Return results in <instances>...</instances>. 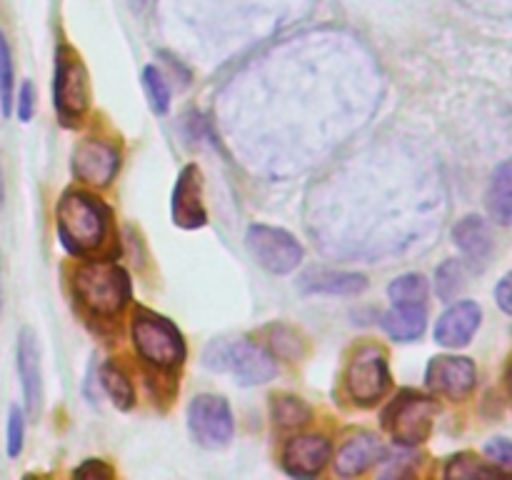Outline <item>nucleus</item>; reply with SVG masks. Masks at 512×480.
<instances>
[{"label":"nucleus","mask_w":512,"mask_h":480,"mask_svg":"<svg viewBox=\"0 0 512 480\" xmlns=\"http://www.w3.org/2000/svg\"><path fill=\"white\" fill-rule=\"evenodd\" d=\"M110 208L95 195L68 190L58 203V238L70 255H90L105 243Z\"/></svg>","instance_id":"nucleus-1"},{"label":"nucleus","mask_w":512,"mask_h":480,"mask_svg":"<svg viewBox=\"0 0 512 480\" xmlns=\"http://www.w3.org/2000/svg\"><path fill=\"white\" fill-rule=\"evenodd\" d=\"M75 298L90 315L113 318L128 305L130 278L120 265L105 260H90L73 275Z\"/></svg>","instance_id":"nucleus-2"},{"label":"nucleus","mask_w":512,"mask_h":480,"mask_svg":"<svg viewBox=\"0 0 512 480\" xmlns=\"http://www.w3.org/2000/svg\"><path fill=\"white\" fill-rule=\"evenodd\" d=\"M203 363L218 373H230L240 385H263L275 378V358L245 338H220L205 348Z\"/></svg>","instance_id":"nucleus-3"},{"label":"nucleus","mask_w":512,"mask_h":480,"mask_svg":"<svg viewBox=\"0 0 512 480\" xmlns=\"http://www.w3.org/2000/svg\"><path fill=\"white\" fill-rule=\"evenodd\" d=\"M133 345L145 363L158 370H173L185 360V343L180 330L163 315L138 308L133 315Z\"/></svg>","instance_id":"nucleus-4"},{"label":"nucleus","mask_w":512,"mask_h":480,"mask_svg":"<svg viewBox=\"0 0 512 480\" xmlns=\"http://www.w3.org/2000/svg\"><path fill=\"white\" fill-rule=\"evenodd\" d=\"M53 103L63 125H78L88 113L90 105V80L83 60L68 45H60L55 53V83Z\"/></svg>","instance_id":"nucleus-5"},{"label":"nucleus","mask_w":512,"mask_h":480,"mask_svg":"<svg viewBox=\"0 0 512 480\" xmlns=\"http://www.w3.org/2000/svg\"><path fill=\"white\" fill-rule=\"evenodd\" d=\"M438 405L428 395L403 390L383 413V428L400 445H420L430 438Z\"/></svg>","instance_id":"nucleus-6"},{"label":"nucleus","mask_w":512,"mask_h":480,"mask_svg":"<svg viewBox=\"0 0 512 480\" xmlns=\"http://www.w3.org/2000/svg\"><path fill=\"white\" fill-rule=\"evenodd\" d=\"M390 370L388 358L375 345H365L350 360L345 370V390L358 405H373L388 393Z\"/></svg>","instance_id":"nucleus-7"},{"label":"nucleus","mask_w":512,"mask_h":480,"mask_svg":"<svg viewBox=\"0 0 512 480\" xmlns=\"http://www.w3.org/2000/svg\"><path fill=\"white\" fill-rule=\"evenodd\" d=\"M245 243L258 265L275 275L293 273L303 260V245L288 230L273 228V225H250Z\"/></svg>","instance_id":"nucleus-8"},{"label":"nucleus","mask_w":512,"mask_h":480,"mask_svg":"<svg viewBox=\"0 0 512 480\" xmlns=\"http://www.w3.org/2000/svg\"><path fill=\"white\" fill-rule=\"evenodd\" d=\"M188 425L193 438L203 448H225L233 438V413L220 395H198L188 405Z\"/></svg>","instance_id":"nucleus-9"},{"label":"nucleus","mask_w":512,"mask_h":480,"mask_svg":"<svg viewBox=\"0 0 512 480\" xmlns=\"http://www.w3.org/2000/svg\"><path fill=\"white\" fill-rule=\"evenodd\" d=\"M118 165V150L105 140L95 138L80 140L73 150V160H70V170L75 178L85 185H95V188L110 185V180L118 173Z\"/></svg>","instance_id":"nucleus-10"},{"label":"nucleus","mask_w":512,"mask_h":480,"mask_svg":"<svg viewBox=\"0 0 512 480\" xmlns=\"http://www.w3.org/2000/svg\"><path fill=\"white\" fill-rule=\"evenodd\" d=\"M428 388L435 390L438 395H445L450 400L468 398L478 383V370L470 358H460V355H438L430 360L428 373Z\"/></svg>","instance_id":"nucleus-11"},{"label":"nucleus","mask_w":512,"mask_h":480,"mask_svg":"<svg viewBox=\"0 0 512 480\" xmlns=\"http://www.w3.org/2000/svg\"><path fill=\"white\" fill-rule=\"evenodd\" d=\"M173 223L185 230L203 228L208 213L203 205V175L198 165H185L173 188Z\"/></svg>","instance_id":"nucleus-12"},{"label":"nucleus","mask_w":512,"mask_h":480,"mask_svg":"<svg viewBox=\"0 0 512 480\" xmlns=\"http://www.w3.org/2000/svg\"><path fill=\"white\" fill-rule=\"evenodd\" d=\"M330 448L323 435H295L283 448V468L293 478H315L328 465Z\"/></svg>","instance_id":"nucleus-13"},{"label":"nucleus","mask_w":512,"mask_h":480,"mask_svg":"<svg viewBox=\"0 0 512 480\" xmlns=\"http://www.w3.org/2000/svg\"><path fill=\"white\" fill-rule=\"evenodd\" d=\"M480 318H483V313H480L478 303L460 300L440 315L438 325H435V340L445 348H463L478 333Z\"/></svg>","instance_id":"nucleus-14"},{"label":"nucleus","mask_w":512,"mask_h":480,"mask_svg":"<svg viewBox=\"0 0 512 480\" xmlns=\"http://www.w3.org/2000/svg\"><path fill=\"white\" fill-rule=\"evenodd\" d=\"M383 455V443H380L373 433H355L353 438L345 440V443L340 445L338 453H335V473H338L340 478H355V475H363L365 470L373 468L375 463H380Z\"/></svg>","instance_id":"nucleus-15"},{"label":"nucleus","mask_w":512,"mask_h":480,"mask_svg":"<svg viewBox=\"0 0 512 480\" xmlns=\"http://www.w3.org/2000/svg\"><path fill=\"white\" fill-rule=\"evenodd\" d=\"M18 375L23 383L25 405L28 413H38L43 400V380H40V350L38 340L30 330H23L18 340Z\"/></svg>","instance_id":"nucleus-16"},{"label":"nucleus","mask_w":512,"mask_h":480,"mask_svg":"<svg viewBox=\"0 0 512 480\" xmlns=\"http://www.w3.org/2000/svg\"><path fill=\"white\" fill-rule=\"evenodd\" d=\"M453 240L460 248V253L468 258L470 265L483 268L493 255V235H490L488 223L478 215H468L460 220L453 230Z\"/></svg>","instance_id":"nucleus-17"},{"label":"nucleus","mask_w":512,"mask_h":480,"mask_svg":"<svg viewBox=\"0 0 512 480\" xmlns=\"http://www.w3.org/2000/svg\"><path fill=\"white\" fill-rule=\"evenodd\" d=\"M303 293L320 295H355L368 288V278L360 273H345V270H313L300 278Z\"/></svg>","instance_id":"nucleus-18"},{"label":"nucleus","mask_w":512,"mask_h":480,"mask_svg":"<svg viewBox=\"0 0 512 480\" xmlns=\"http://www.w3.org/2000/svg\"><path fill=\"white\" fill-rule=\"evenodd\" d=\"M428 325V305L393 303V310L383 315V328L398 343H410L425 333Z\"/></svg>","instance_id":"nucleus-19"},{"label":"nucleus","mask_w":512,"mask_h":480,"mask_svg":"<svg viewBox=\"0 0 512 480\" xmlns=\"http://www.w3.org/2000/svg\"><path fill=\"white\" fill-rule=\"evenodd\" d=\"M488 210L498 223H512V158L498 165L488 185Z\"/></svg>","instance_id":"nucleus-20"},{"label":"nucleus","mask_w":512,"mask_h":480,"mask_svg":"<svg viewBox=\"0 0 512 480\" xmlns=\"http://www.w3.org/2000/svg\"><path fill=\"white\" fill-rule=\"evenodd\" d=\"M270 413H273V423L280 430H300L313 418L310 405L305 400L295 398V395H278V398H273Z\"/></svg>","instance_id":"nucleus-21"},{"label":"nucleus","mask_w":512,"mask_h":480,"mask_svg":"<svg viewBox=\"0 0 512 480\" xmlns=\"http://www.w3.org/2000/svg\"><path fill=\"white\" fill-rule=\"evenodd\" d=\"M100 383H103L105 393L110 395V400L115 403V408L130 410L135 405V390L130 383L128 375L123 373V368H118L115 363H105L100 368Z\"/></svg>","instance_id":"nucleus-22"},{"label":"nucleus","mask_w":512,"mask_h":480,"mask_svg":"<svg viewBox=\"0 0 512 480\" xmlns=\"http://www.w3.org/2000/svg\"><path fill=\"white\" fill-rule=\"evenodd\" d=\"M388 295L393 303L428 305V280L420 273H405L390 283Z\"/></svg>","instance_id":"nucleus-23"},{"label":"nucleus","mask_w":512,"mask_h":480,"mask_svg":"<svg viewBox=\"0 0 512 480\" xmlns=\"http://www.w3.org/2000/svg\"><path fill=\"white\" fill-rule=\"evenodd\" d=\"M445 475L448 478H498V475H505L503 470L495 468V465L483 463L480 458H475L473 453H460L455 458H450L448 468H445Z\"/></svg>","instance_id":"nucleus-24"},{"label":"nucleus","mask_w":512,"mask_h":480,"mask_svg":"<svg viewBox=\"0 0 512 480\" xmlns=\"http://www.w3.org/2000/svg\"><path fill=\"white\" fill-rule=\"evenodd\" d=\"M143 80H145V90H148V98H150V105H153L155 113H168L170 108V88L168 83H165L163 73H160L155 65H148V68L143 70Z\"/></svg>","instance_id":"nucleus-25"},{"label":"nucleus","mask_w":512,"mask_h":480,"mask_svg":"<svg viewBox=\"0 0 512 480\" xmlns=\"http://www.w3.org/2000/svg\"><path fill=\"white\" fill-rule=\"evenodd\" d=\"M0 105L3 115L13 113V60L3 30H0Z\"/></svg>","instance_id":"nucleus-26"},{"label":"nucleus","mask_w":512,"mask_h":480,"mask_svg":"<svg viewBox=\"0 0 512 480\" xmlns=\"http://www.w3.org/2000/svg\"><path fill=\"white\" fill-rule=\"evenodd\" d=\"M435 288H438V295L443 300L455 298L460 293V288H463V265L458 260H448L445 265H440Z\"/></svg>","instance_id":"nucleus-27"},{"label":"nucleus","mask_w":512,"mask_h":480,"mask_svg":"<svg viewBox=\"0 0 512 480\" xmlns=\"http://www.w3.org/2000/svg\"><path fill=\"white\" fill-rule=\"evenodd\" d=\"M23 438H25V420H23V410L20 408H10V418H8V455L10 458H18L20 450H23Z\"/></svg>","instance_id":"nucleus-28"},{"label":"nucleus","mask_w":512,"mask_h":480,"mask_svg":"<svg viewBox=\"0 0 512 480\" xmlns=\"http://www.w3.org/2000/svg\"><path fill=\"white\" fill-rule=\"evenodd\" d=\"M485 455L490 458V463L495 468H500L503 473H512V443L505 438H495L485 445Z\"/></svg>","instance_id":"nucleus-29"},{"label":"nucleus","mask_w":512,"mask_h":480,"mask_svg":"<svg viewBox=\"0 0 512 480\" xmlns=\"http://www.w3.org/2000/svg\"><path fill=\"white\" fill-rule=\"evenodd\" d=\"M33 110H35V88L30 80H25V83L20 85V93H18V118L23 120V123H28V120L33 118Z\"/></svg>","instance_id":"nucleus-30"},{"label":"nucleus","mask_w":512,"mask_h":480,"mask_svg":"<svg viewBox=\"0 0 512 480\" xmlns=\"http://www.w3.org/2000/svg\"><path fill=\"white\" fill-rule=\"evenodd\" d=\"M73 475L75 478H113L115 470L110 465H105L103 460H85Z\"/></svg>","instance_id":"nucleus-31"},{"label":"nucleus","mask_w":512,"mask_h":480,"mask_svg":"<svg viewBox=\"0 0 512 480\" xmlns=\"http://www.w3.org/2000/svg\"><path fill=\"white\" fill-rule=\"evenodd\" d=\"M495 300H498L503 313L512 315V273L505 275V278L498 283V288H495Z\"/></svg>","instance_id":"nucleus-32"},{"label":"nucleus","mask_w":512,"mask_h":480,"mask_svg":"<svg viewBox=\"0 0 512 480\" xmlns=\"http://www.w3.org/2000/svg\"><path fill=\"white\" fill-rule=\"evenodd\" d=\"M508 390H510V395H512V365H510V370H508Z\"/></svg>","instance_id":"nucleus-33"},{"label":"nucleus","mask_w":512,"mask_h":480,"mask_svg":"<svg viewBox=\"0 0 512 480\" xmlns=\"http://www.w3.org/2000/svg\"><path fill=\"white\" fill-rule=\"evenodd\" d=\"M0 205H3V175H0Z\"/></svg>","instance_id":"nucleus-34"},{"label":"nucleus","mask_w":512,"mask_h":480,"mask_svg":"<svg viewBox=\"0 0 512 480\" xmlns=\"http://www.w3.org/2000/svg\"><path fill=\"white\" fill-rule=\"evenodd\" d=\"M0 308H3V293H0Z\"/></svg>","instance_id":"nucleus-35"}]
</instances>
